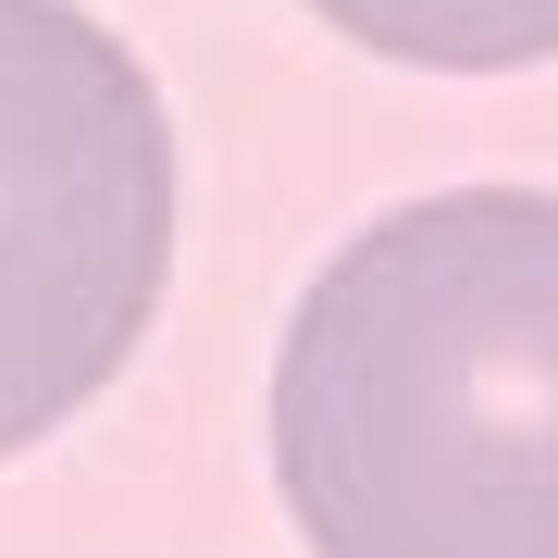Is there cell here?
Masks as SVG:
<instances>
[{"label":"cell","instance_id":"obj_2","mask_svg":"<svg viewBox=\"0 0 558 558\" xmlns=\"http://www.w3.org/2000/svg\"><path fill=\"white\" fill-rule=\"evenodd\" d=\"M174 274V124L75 0H0V459L137 360Z\"/></svg>","mask_w":558,"mask_h":558},{"label":"cell","instance_id":"obj_3","mask_svg":"<svg viewBox=\"0 0 558 558\" xmlns=\"http://www.w3.org/2000/svg\"><path fill=\"white\" fill-rule=\"evenodd\" d=\"M336 38L385 62H435V75H521L558 62V0H311Z\"/></svg>","mask_w":558,"mask_h":558},{"label":"cell","instance_id":"obj_1","mask_svg":"<svg viewBox=\"0 0 558 558\" xmlns=\"http://www.w3.org/2000/svg\"><path fill=\"white\" fill-rule=\"evenodd\" d=\"M311 558H558V199L447 186L311 274L274 360Z\"/></svg>","mask_w":558,"mask_h":558}]
</instances>
